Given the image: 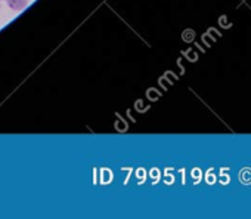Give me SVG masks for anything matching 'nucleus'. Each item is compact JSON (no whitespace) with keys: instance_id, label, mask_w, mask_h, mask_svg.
Returning <instances> with one entry per match:
<instances>
[{"instance_id":"1","label":"nucleus","mask_w":251,"mask_h":219,"mask_svg":"<svg viewBox=\"0 0 251 219\" xmlns=\"http://www.w3.org/2000/svg\"><path fill=\"white\" fill-rule=\"evenodd\" d=\"M5 2L8 3V6H9L12 11H17V12L25 9L27 5H28V0H5Z\"/></svg>"},{"instance_id":"2","label":"nucleus","mask_w":251,"mask_h":219,"mask_svg":"<svg viewBox=\"0 0 251 219\" xmlns=\"http://www.w3.org/2000/svg\"><path fill=\"white\" fill-rule=\"evenodd\" d=\"M239 181L242 184H251V169L250 167H244L241 172H239Z\"/></svg>"}]
</instances>
